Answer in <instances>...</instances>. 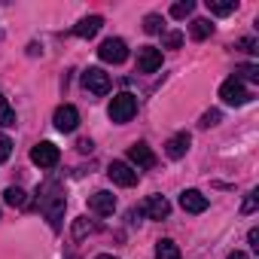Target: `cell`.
I'll return each instance as SVG.
<instances>
[{
  "label": "cell",
  "mask_w": 259,
  "mask_h": 259,
  "mask_svg": "<svg viewBox=\"0 0 259 259\" xmlns=\"http://www.w3.org/2000/svg\"><path fill=\"white\" fill-rule=\"evenodd\" d=\"M110 119L116 122V125H125L128 119H132L135 113H138V98L132 95V92H122V95H113V101H110Z\"/></svg>",
  "instance_id": "1"
},
{
  "label": "cell",
  "mask_w": 259,
  "mask_h": 259,
  "mask_svg": "<svg viewBox=\"0 0 259 259\" xmlns=\"http://www.w3.org/2000/svg\"><path fill=\"white\" fill-rule=\"evenodd\" d=\"M220 98H223V104H229V107H244L247 101H250V92L244 89V82H238V79H226L223 85H220Z\"/></svg>",
  "instance_id": "2"
},
{
  "label": "cell",
  "mask_w": 259,
  "mask_h": 259,
  "mask_svg": "<svg viewBox=\"0 0 259 259\" xmlns=\"http://www.w3.org/2000/svg\"><path fill=\"white\" fill-rule=\"evenodd\" d=\"M49 192H52V195H46V198L40 201V207H43V213L49 217L52 229H58V226H61V217H64V195L58 192V186H49Z\"/></svg>",
  "instance_id": "3"
},
{
  "label": "cell",
  "mask_w": 259,
  "mask_h": 259,
  "mask_svg": "<svg viewBox=\"0 0 259 259\" xmlns=\"http://www.w3.org/2000/svg\"><path fill=\"white\" fill-rule=\"evenodd\" d=\"M98 58L107 61V64H122V61L128 58V46H125V40H119V37L104 40L101 49H98Z\"/></svg>",
  "instance_id": "4"
},
{
  "label": "cell",
  "mask_w": 259,
  "mask_h": 259,
  "mask_svg": "<svg viewBox=\"0 0 259 259\" xmlns=\"http://www.w3.org/2000/svg\"><path fill=\"white\" fill-rule=\"evenodd\" d=\"M58 159H61V150H58L55 144H49V141H40V144L31 150V162L40 165V168H55Z\"/></svg>",
  "instance_id": "5"
},
{
  "label": "cell",
  "mask_w": 259,
  "mask_h": 259,
  "mask_svg": "<svg viewBox=\"0 0 259 259\" xmlns=\"http://www.w3.org/2000/svg\"><path fill=\"white\" fill-rule=\"evenodd\" d=\"M52 122H55V128H58V132L70 135V132H76V125H79V110H76L73 104H61V107L55 110Z\"/></svg>",
  "instance_id": "6"
},
{
  "label": "cell",
  "mask_w": 259,
  "mask_h": 259,
  "mask_svg": "<svg viewBox=\"0 0 259 259\" xmlns=\"http://www.w3.org/2000/svg\"><path fill=\"white\" fill-rule=\"evenodd\" d=\"M82 85H85V92H92V95H107L110 92V73H104L101 67H89L85 73H82Z\"/></svg>",
  "instance_id": "7"
},
{
  "label": "cell",
  "mask_w": 259,
  "mask_h": 259,
  "mask_svg": "<svg viewBox=\"0 0 259 259\" xmlns=\"http://www.w3.org/2000/svg\"><path fill=\"white\" fill-rule=\"evenodd\" d=\"M107 177H110L116 186H135L141 174H138L132 165H128V162H113V165L107 168Z\"/></svg>",
  "instance_id": "8"
},
{
  "label": "cell",
  "mask_w": 259,
  "mask_h": 259,
  "mask_svg": "<svg viewBox=\"0 0 259 259\" xmlns=\"http://www.w3.org/2000/svg\"><path fill=\"white\" fill-rule=\"evenodd\" d=\"M162 67V49L156 46H141L138 49V70L141 73H156Z\"/></svg>",
  "instance_id": "9"
},
{
  "label": "cell",
  "mask_w": 259,
  "mask_h": 259,
  "mask_svg": "<svg viewBox=\"0 0 259 259\" xmlns=\"http://www.w3.org/2000/svg\"><path fill=\"white\" fill-rule=\"evenodd\" d=\"M141 213H147L150 220H168L171 217V201L165 195H150L141 207Z\"/></svg>",
  "instance_id": "10"
},
{
  "label": "cell",
  "mask_w": 259,
  "mask_h": 259,
  "mask_svg": "<svg viewBox=\"0 0 259 259\" xmlns=\"http://www.w3.org/2000/svg\"><path fill=\"white\" fill-rule=\"evenodd\" d=\"M128 162H132L135 168H141V171H147V168L156 165V156H153V150L147 144H132L128 147Z\"/></svg>",
  "instance_id": "11"
},
{
  "label": "cell",
  "mask_w": 259,
  "mask_h": 259,
  "mask_svg": "<svg viewBox=\"0 0 259 259\" xmlns=\"http://www.w3.org/2000/svg\"><path fill=\"white\" fill-rule=\"evenodd\" d=\"M180 207L186 213H204L207 210V195H201L198 189H183L180 192Z\"/></svg>",
  "instance_id": "12"
},
{
  "label": "cell",
  "mask_w": 259,
  "mask_h": 259,
  "mask_svg": "<svg viewBox=\"0 0 259 259\" xmlns=\"http://www.w3.org/2000/svg\"><path fill=\"white\" fill-rule=\"evenodd\" d=\"M89 207H92L95 213H101V217H110V213L116 210V195L107 192V189H101V192L89 195Z\"/></svg>",
  "instance_id": "13"
},
{
  "label": "cell",
  "mask_w": 259,
  "mask_h": 259,
  "mask_svg": "<svg viewBox=\"0 0 259 259\" xmlns=\"http://www.w3.org/2000/svg\"><path fill=\"white\" fill-rule=\"evenodd\" d=\"M189 144H192V138H189L186 132H180V135L168 138V144H165V156H168V159H183V156L189 153Z\"/></svg>",
  "instance_id": "14"
},
{
  "label": "cell",
  "mask_w": 259,
  "mask_h": 259,
  "mask_svg": "<svg viewBox=\"0 0 259 259\" xmlns=\"http://www.w3.org/2000/svg\"><path fill=\"white\" fill-rule=\"evenodd\" d=\"M101 28H104V19H101V16H89V19H82V22L73 28V34L82 37V40H92Z\"/></svg>",
  "instance_id": "15"
},
{
  "label": "cell",
  "mask_w": 259,
  "mask_h": 259,
  "mask_svg": "<svg viewBox=\"0 0 259 259\" xmlns=\"http://www.w3.org/2000/svg\"><path fill=\"white\" fill-rule=\"evenodd\" d=\"M156 259H180V247L171 238H162L156 241Z\"/></svg>",
  "instance_id": "16"
},
{
  "label": "cell",
  "mask_w": 259,
  "mask_h": 259,
  "mask_svg": "<svg viewBox=\"0 0 259 259\" xmlns=\"http://www.w3.org/2000/svg\"><path fill=\"white\" fill-rule=\"evenodd\" d=\"M232 79H238V82H259V64H238Z\"/></svg>",
  "instance_id": "17"
},
{
  "label": "cell",
  "mask_w": 259,
  "mask_h": 259,
  "mask_svg": "<svg viewBox=\"0 0 259 259\" xmlns=\"http://www.w3.org/2000/svg\"><path fill=\"white\" fill-rule=\"evenodd\" d=\"M4 201H7L10 207H28V195H25V189H19V186H10V189L4 192Z\"/></svg>",
  "instance_id": "18"
},
{
  "label": "cell",
  "mask_w": 259,
  "mask_h": 259,
  "mask_svg": "<svg viewBox=\"0 0 259 259\" xmlns=\"http://www.w3.org/2000/svg\"><path fill=\"white\" fill-rule=\"evenodd\" d=\"M235 0H207V10L213 13V16H232L235 13Z\"/></svg>",
  "instance_id": "19"
},
{
  "label": "cell",
  "mask_w": 259,
  "mask_h": 259,
  "mask_svg": "<svg viewBox=\"0 0 259 259\" xmlns=\"http://www.w3.org/2000/svg\"><path fill=\"white\" fill-rule=\"evenodd\" d=\"M210 34H213L210 19H195V22H192V40H207Z\"/></svg>",
  "instance_id": "20"
},
{
  "label": "cell",
  "mask_w": 259,
  "mask_h": 259,
  "mask_svg": "<svg viewBox=\"0 0 259 259\" xmlns=\"http://www.w3.org/2000/svg\"><path fill=\"white\" fill-rule=\"evenodd\" d=\"M0 125H4V128H13L16 125V110L10 107V101L4 95H0Z\"/></svg>",
  "instance_id": "21"
},
{
  "label": "cell",
  "mask_w": 259,
  "mask_h": 259,
  "mask_svg": "<svg viewBox=\"0 0 259 259\" xmlns=\"http://www.w3.org/2000/svg\"><path fill=\"white\" fill-rule=\"evenodd\" d=\"M192 10H195V0H180V4L171 7V19H186L192 16Z\"/></svg>",
  "instance_id": "22"
},
{
  "label": "cell",
  "mask_w": 259,
  "mask_h": 259,
  "mask_svg": "<svg viewBox=\"0 0 259 259\" xmlns=\"http://www.w3.org/2000/svg\"><path fill=\"white\" fill-rule=\"evenodd\" d=\"M92 229H95V226L89 223V217H76V220H73V238H76V241H82Z\"/></svg>",
  "instance_id": "23"
},
{
  "label": "cell",
  "mask_w": 259,
  "mask_h": 259,
  "mask_svg": "<svg viewBox=\"0 0 259 259\" xmlns=\"http://www.w3.org/2000/svg\"><path fill=\"white\" fill-rule=\"evenodd\" d=\"M162 25H165V19H162V16H156V13H150V16L144 19V31H147V34H159V31H162Z\"/></svg>",
  "instance_id": "24"
},
{
  "label": "cell",
  "mask_w": 259,
  "mask_h": 259,
  "mask_svg": "<svg viewBox=\"0 0 259 259\" xmlns=\"http://www.w3.org/2000/svg\"><path fill=\"white\" fill-rule=\"evenodd\" d=\"M10 156H13V141L7 135H0V165L10 162Z\"/></svg>",
  "instance_id": "25"
},
{
  "label": "cell",
  "mask_w": 259,
  "mask_h": 259,
  "mask_svg": "<svg viewBox=\"0 0 259 259\" xmlns=\"http://www.w3.org/2000/svg\"><path fill=\"white\" fill-rule=\"evenodd\" d=\"M235 49H241V52H250V55H253V52H259V43H256L253 37H244V40H238V43H235Z\"/></svg>",
  "instance_id": "26"
},
{
  "label": "cell",
  "mask_w": 259,
  "mask_h": 259,
  "mask_svg": "<svg viewBox=\"0 0 259 259\" xmlns=\"http://www.w3.org/2000/svg\"><path fill=\"white\" fill-rule=\"evenodd\" d=\"M183 43V34H177V31H171V34H165V49H177Z\"/></svg>",
  "instance_id": "27"
},
{
  "label": "cell",
  "mask_w": 259,
  "mask_h": 259,
  "mask_svg": "<svg viewBox=\"0 0 259 259\" xmlns=\"http://www.w3.org/2000/svg\"><path fill=\"white\" fill-rule=\"evenodd\" d=\"M220 122V110H207L204 116H201V128H210V125H217Z\"/></svg>",
  "instance_id": "28"
},
{
  "label": "cell",
  "mask_w": 259,
  "mask_h": 259,
  "mask_svg": "<svg viewBox=\"0 0 259 259\" xmlns=\"http://www.w3.org/2000/svg\"><path fill=\"white\" fill-rule=\"evenodd\" d=\"M256 210V192H250L247 198H244V207H241V213H253Z\"/></svg>",
  "instance_id": "29"
},
{
  "label": "cell",
  "mask_w": 259,
  "mask_h": 259,
  "mask_svg": "<svg viewBox=\"0 0 259 259\" xmlns=\"http://www.w3.org/2000/svg\"><path fill=\"white\" fill-rule=\"evenodd\" d=\"M247 241H250V247H256V250H259V229H250Z\"/></svg>",
  "instance_id": "30"
},
{
  "label": "cell",
  "mask_w": 259,
  "mask_h": 259,
  "mask_svg": "<svg viewBox=\"0 0 259 259\" xmlns=\"http://www.w3.org/2000/svg\"><path fill=\"white\" fill-rule=\"evenodd\" d=\"M92 147H95L92 141H79V144H76V150H79V153H92Z\"/></svg>",
  "instance_id": "31"
},
{
  "label": "cell",
  "mask_w": 259,
  "mask_h": 259,
  "mask_svg": "<svg viewBox=\"0 0 259 259\" xmlns=\"http://www.w3.org/2000/svg\"><path fill=\"white\" fill-rule=\"evenodd\" d=\"M229 259H250L247 253H241V250H235V253H229Z\"/></svg>",
  "instance_id": "32"
},
{
  "label": "cell",
  "mask_w": 259,
  "mask_h": 259,
  "mask_svg": "<svg viewBox=\"0 0 259 259\" xmlns=\"http://www.w3.org/2000/svg\"><path fill=\"white\" fill-rule=\"evenodd\" d=\"M95 259H116L113 253H101V256H95Z\"/></svg>",
  "instance_id": "33"
}]
</instances>
